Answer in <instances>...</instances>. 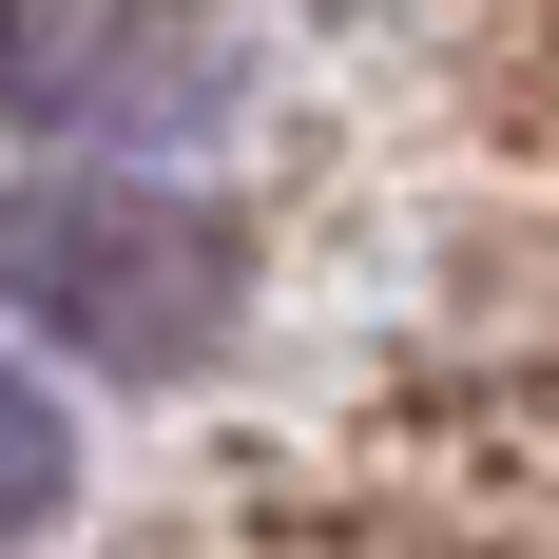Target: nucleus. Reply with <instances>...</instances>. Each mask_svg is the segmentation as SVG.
<instances>
[{
	"label": "nucleus",
	"mask_w": 559,
	"mask_h": 559,
	"mask_svg": "<svg viewBox=\"0 0 559 559\" xmlns=\"http://www.w3.org/2000/svg\"><path fill=\"white\" fill-rule=\"evenodd\" d=\"M0 309L58 329L78 367H116V386H193L231 347V309H251V251H231L213 193L78 155V174H20L0 193Z\"/></svg>",
	"instance_id": "1"
},
{
	"label": "nucleus",
	"mask_w": 559,
	"mask_h": 559,
	"mask_svg": "<svg viewBox=\"0 0 559 559\" xmlns=\"http://www.w3.org/2000/svg\"><path fill=\"white\" fill-rule=\"evenodd\" d=\"M58 502H78V425H58V386H39V367H0V559L39 540Z\"/></svg>",
	"instance_id": "2"
}]
</instances>
